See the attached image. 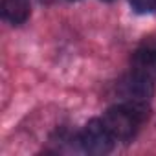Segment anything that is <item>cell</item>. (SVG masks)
Masks as SVG:
<instances>
[{"label": "cell", "instance_id": "6da1fadb", "mask_svg": "<svg viewBox=\"0 0 156 156\" xmlns=\"http://www.w3.org/2000/svg\"><path fill=\"white\" fill-rule=\"evenodd\" d=\"M149 114L147 105H140V103H121L116 107H110L105 116L103 121L108 127V130L112 132V136L119 141H130L136 132L140 130L141 123L145 121Z\"/></svg>", "mask_w": 156, "mask_h": 156}, {"label": "cell", "instance_id": "7a4b0ae2", "mask_svg": "<svg viewBox=\"0 0 156 156\" xmlns=\"http://www.w3.org/2000/svg\"><path fill=\"white\" fill-rule=\"evenodd\" d=\"M114 141L116 138L112 136L103 119H90L79 134V143L83 151L94 156L108 154L114 147Z\"/></svg>", "mask_w": 156, "mask_h": 156}, {"label": "cell", "instance_id": "277c9868", "mask_svg": "<svg viewBox=\"0 0 156 156\" xmlns=\"http://www.w3.org/2000/svg\"><path fill=\"white\" fill-rule=\"evenodd\" d=\"M132 72L156 81V48H140L132 57Z\"/></svg>", "mask_w": 156, "mask_h": 156}, {"label": "cell", "instance_id": "3957f363", "mask_svg": "<svg viewBox=\"0 0 156 156\" xmlns=\"http://www.w3.org/2000/svg\"><path fill=\"white\" fill-rule=\"evenodd\" d=\"M154 81L147 79L145 75H140L136 72L125 75L123 79L118 81V94L123 98L125 103H140L147 105V101L152 98L154 92Z\"/></svg>", "mask_w": 156, "mask_h": 156}, {"label": "cell", "instance_id": "5b68a950", "mask_svg": "<svg viewBox=\"0 0 156 156\" xmlns=\"http://www.w3.org/2000/svg\"><path fill=\"white\" fill-rule=\"evenodd\" d=\"M2 17L13 26H20L30 17V0H2Z\"/></svg>", "mask_w": 156, "mask_h": 156}, {"label": "cell", "instance_id": "8992f818", "mask_svg": "<svg viewBox=\"0 0 156 156\" xmlns=\"http://www.w3.org/2000/svg\"><path fill=\"white\" fill-rule=\"evenodd\" d=\"M136 13H152L156 11V0H129Z\"/></svg>", "mask_w": 156, "mask_h": 156}, {"label": "cell", "instance_id": "52a82bcc", "mask_svg": "<svg viewBox=\"0 0 156 156\" xmlns=\"http://www.w3.org/2000/svg\"><path fill=\"white\" fill-rule=\"evenodd\" d=\"M107 2H110V0H107Z\"/></svg>", "mask_w": 156, "mask_h": 156}]
</instances>
